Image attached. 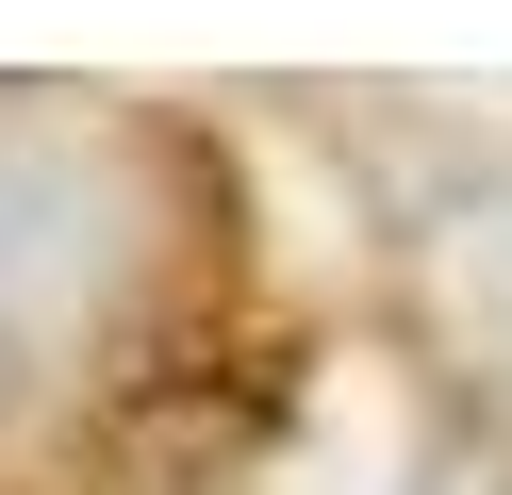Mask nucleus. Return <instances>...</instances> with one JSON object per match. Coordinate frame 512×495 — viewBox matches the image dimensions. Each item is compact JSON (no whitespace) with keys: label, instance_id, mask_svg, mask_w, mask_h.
Listing matches in <instances>:
<instances>
[{"label":"nucleus","instance_id":"nucleus-2","mask_svg":"<svg viewBox=\"0 0 512 495\" xmlns=\"http://www.w3.org/2000/svg\"><path fill=\"white\" fill-rule=\"evenodd\" d=\"M83 264H100V215H83V165H0V396L17 363L67 330Z\"/></svg>","mask_w":512,"mask_h":495},{"label":"nucleus","instance_id":"nucleus-1","mask_svg":"<svg viewBox=\"0 0 512 495\" xmlns=\"http://www.w3.org/2000/svg\"><path fill=\"white\" fill-rule=\"evenodd\" d=\"M413 314H430V347L479 396H512V182H463L413 231Z\"/></svg>","mask_w":512,"mask_h":495}]
</instances>
